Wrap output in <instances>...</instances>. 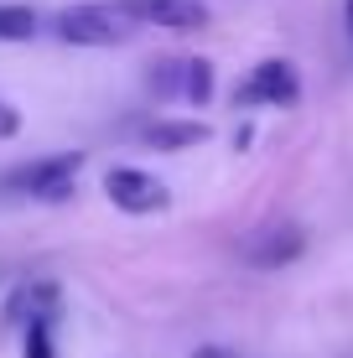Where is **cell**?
I'll list each match as a JSON object with an SVG mask.
<instances>
[{
  "mask_svg": "<svg viewBox=\"0 0 353 358\" xmlns=\"http://www.w3.org/2000/svg\"><path fill=\"white\" fill-rule=\"evenodd\" d=\"M57 301H63L57 280H21V286L6 296V322L21 327V332L31 322H57Z\"/></svg>",
  "mask_w": 353,
  "mask_h": 358,
  "instance_id": "obj_6",
  "label": "cell"
},
{
  "mask_svg": "<svg viewBox=\"0 0 353 358\" xmlns=\"http://www.w3.org/2000/svg\"><path fill=\"white\" fill-rule=\"evenodd\" d=\"M208 141V125L203 120H151L145 125V145L151 151H187V145Z\"/></svg>",
  "mask_w": 353,
  "mask_h": 358,
  "instance_id": "obj_8",
  "label": "cell"
},
{
  "mask_svg": "<svg viewBox=\"0 0 353 358\" xmlns=\"http://www.w3.org/2000/svg\"><path fill=\"white\" fill-rule=\"evenodd\" d=\"M192 358H239V353H229V348H198Z\"/></svg>",
  "mask_w": 353,
  "mask_h": 358,
  "instance_id": "obj_13",
  "label": "cell"
},
{
  "mask_svg": "<svg viewBox=\"0 0 353 358\" xmlns=\"http://www.w3.org/2000/svg\"><path fill=\"white\" fill-rule=\"evenodd\" d=\"M16 130H21V115H16V109L6 104V99H0V141H10Z\"/></svg>",
  "mask_w": 353,
  "mask_h": 358,
  "instance_id": "obj_12",
  "label": "cell"
},
{
  "mask_svg": "<svg viewBox=\"0 0 353 358\" xmlns=\"http://www.w3.org/2000/svg\"><path fill=\"white\" fill-rule=\"evenodd\" d=\"M301 250H307V234L291 229V224H281V229H265L260 239L250 244V265H260V270H281V265L296 260Z\"/></svg>",
  "mask_w": 353,
  "mask_h": 358,
  "instance_id": "obj_7",
  "label": "cell"
},
{
  "mask_svg": "<svg viewBox=\"0 0 353 358\" xmlns=\"http://www.w3.org/2000/svg\"><path fill=\"white\" fill-rule=\"evenodd\" d=\"M83 171V151H57V156H36V162H21L0 177V192L6 197H31V203H63L73 197V182Z\"/></svg>",
  "mask_w": 353,
  "mask_h": 358,
  "instance_id": "obj_1",
  "label": "cell"
},
{
  "mask_svg": "<svg viewBox=\"0 0 353 358\" xmlns=\"http://www.w3.org/2000/svg\"><path fill=\"white\" fill-rule=\"evenodd\" d=\"M177 89L192 99V104H208L213 94V63L208 57H177Z\"/></svg>",
  "mask_w": 353,
  "mask_h": 358,
  "instance_id": "obj_9",
  "label": "cell"
},
{
  "mask_svg": "<svg viewBox=\"0 0 353 358\" xmlns=\"http://www.w3.org/2000/svg\"><path fill=\"white\" fill-rule=\"evenodd\" d=\"M301 99V78H296V68L286 63V57H265V63H254L250 68V78L234 89V104H245V109H291Z\"/></svg>",
  "mask_w": 353,
  "mask_h": 358,
  "instance_id": "obj_3",
  "label": "cell"
},
{
  "mask_svg": "<svg viewBox=\"0 0 353 358\" xmlns=\"http://www.w3.org/2000/svg\"><path fill=\"white\" fill-rule=\"evenodd\" d=\"M348 31H353V0H348Z\"/></svg>",
  "mask_w": 353,
  "mask_h": 358,
  "instance_id": "obj_14",
  "label": "cell"
},
{
  "mask_svg": "<svg viewBox=\"0 0 353 358\" xmlns=\"http://www.w3.org/2000/svg\"><path fill=\"white\" fill-rule=\"evenodd\" d=\"M130 27H166V31H192L208 27V6L203 0H109Z\"/></svg>",
  "mask_w": 353,
  "mask_h": 358,
  "instance_id": "obj_5",
  "label": "cell"
},
{
  "mask_svg": "<svg viewBox=\"0 0 353 358\" xmlns=\"http://www.w3.org/2000/svg\"><path fill=\"white\" fill-rule=\"evenodd\" d=\"M130 31L136 27H130L115 6H104V0H78V6H68L63 16H57V36L73 42V47H115V42H125Z\"/></svg>",
  "mask_w": 353,
  "mask_h": 358,
  "instance_id": "obj_2",
  "label": "cell"
},
{
  "mask_svg": "<svg viewBox=\"0 0 353 358\" xmlns=\"http://www.w3.org/2000/svg\"><path fill=\"white\" fill-rule=\"evenodd\" d=\"M21 358H57L52 322H31V327H27V338H21Z\"/></svg>",
  "mask_w": 353,
  "mask_h": 358,
  "instance_id": "obj_11",
  "label": "cell"
},
{
  "mask_svg": "<svg viewBox=\"0 0 353 358\" xmlns=\"http://www.w3.org/2000/svg\"><path fill=\"white\" fill-rule=\"evenodd\" d=\"M36 10L31 6H0V42H31L36 36Z\"/></svg>",
  "mask_w": 353,
  "mask_h": 358,
  "instance_id": "obj_10",
  "label": "cell"
},
{
  "mask_svg": "<svg viewBox=\"0 0 353 358\" xmlns=\"http://www.w3.org/2000/svg\"><path fill=\"white\" fill-rule=\"evenodd\" d=\"M104 197L120 208V213H130V218L161 213V208L172 203L166 182H161V177H151V171H141V166H109V177H104Z\"/></svg>",
  "mask_w": 353,
  "mask_h": 358,
  "instance_id": "obj_4",
  "label": "cell"
}]
</instances>
